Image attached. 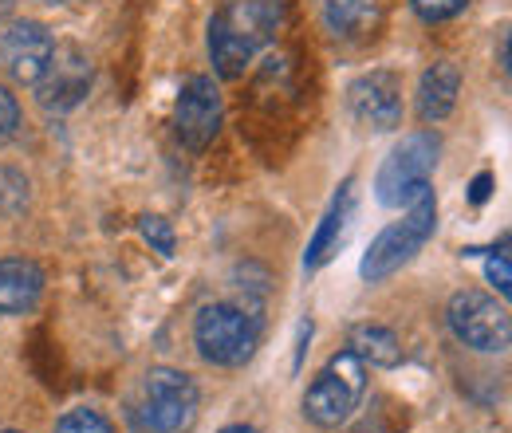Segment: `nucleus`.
Segmentation results:
<instances>
[{"instance_id": "9b49d317", "label": "nucleus", "mask_w": 512, "mask_h": 433, "mask_svg": "<svg viewBox=\"0 0 512 433\" xmlns=\"http://www.w3.org/2000/svg\"><path fill=\"white\" fill-rule=\"evenodd\" d=\"M237 40H245L253 52L276 40L280 24H284V0H225L213 12Z\"/></svg>"}, {"instance_id": "b1692460", "label": "nucleus", "mask_w": 512, "mask_h": 433, "mask_svg": "<svg viewBox=\"0 0 512 433\" xmlns=\"http://www.w3.org/2000/svg\"><path fill=\"white\" fill-rule=\"evenodd\" d=\"M217 433H260L256 426H245V422H237V426H225V430H217Z\"/></svg>"}, {"instance_id": "6e6552de", "label": "nucleus", "mask_w": 512, "mask_h": 433, "mask_svg": "<svg viewBox=\"0 0 512 433\" xmlns=\"http://www.w3.org/2000/svg\"><path fill=\"white\" fill-rule=\"evenodd\" d=\"M347 107L355 115V123L367 130H398L402 126V79L386 67H375L367 75H359L347 87Z\"/></svg>"}, {"instance_id": "6ab92c4d", "label": "nucleus", "mask_w": 512, "mask_h": 433, "mask_svg": "<svg viewBox=\"0 0 512 433\" xmlns=\"http://www.w3.org/2000/svg\"><path fill=\"white\" fill-rule=\"evenodd\" d=\"M56 433H115V430H111V422L99 410L79 406V410H67L64 418L56 422Z\"/></svg>"}, {"instance_id": "f257e3e1", "label": "nucleus", "mask_w": 512, "mask_h": 433, "mask_svg": "<svg viewBox=\"0 0 512 433\" xmlns=\"http://www.w3.org/2000/svg\"><path fill=\"white\" fill-rule=\"evenodd\" d=\"M438 229V197H434V186H426L402 213V221L386 225L383 233L371 241V248L363 252V264H359V276L367 284H379L386 276H394L402 264H410L422 245L434 237Z\"/></svg>"}, {"instance_id": "4468645a", "label": "nucleus", "mask_w": 512, "mask_h": 433, "mask_svg": "<svg viewBox=\"0 0 512 433\" xmlns=\"http://www.w3.org/2000/svg\"><path fill=\"white\" fill-rule=\"evenodd\" d=\"M320 16L331 36L363 40L383 20V0H320Z\"/></svg>"}, {"instance_id": "aec40b11", "label": "nucleus", "mask_w": 512, "mask_h": 433, "mask_svg": "<svg viewBox=\"0 0 512 433\" xmlns=\"http://www.w3.org/2000/svg\"><path fill=\"white\" fill-rule=\"evenodd\" d=\"M485 276H489V284H493L501 296H509V292H512L509 237H501V248H493V252H489V260H485Z\"/></svg>"}, {"instance_id": "393cba45", "label": "nucleus", "mask_w": 512, "mask_h": 433, "mask_svg": "<svg viewBox=\"0 0 512 433\" xmlns=\"http://www.w3.org/2000/svg\"><path fill=\"white\" fill-rule=\"evenodd\" d=\"M4 433H20V430H4Z\"/></svg>"}, {"instance_id": "0eeeda50", "label": "nucleus", "mask_w": 512, "mask_h": 433, "mask_svg": "<svg viewBox=\"0 0 512 433\" xmlns=\"http://www.w3.org/2000/svg\"><path fill=\"white\" fill-rule=\"evenodd\" d=\"M221 115H225V107H221V91H217L213 75H190L174 103V130H178L182 146L205 150L221 130Z\"/></svg>"}, {"instance_id": "39448f33", "label": "nucleus", "mask_w": 512, "mask_h": 433, "mask_svg": "<svg viewBox=\"0 0 512 433\" xmlns=\"http://www.w3.org/2000/svg\"><path fill=\"white\" fill-rule=\"evenodd\" d=\"M449 331L457 335V343H465L469 351H481V355H497V351H509L512 343V319L509 308L497 304L489 292H477V288H461L449 296Z\"/></svg>"}, {"instance_id": "4be33fe9", "label": "nucleus", "mask_w": 512, "mask_h": 433, "mask_svg": "<svg viewBox=\"0 0 512 433\" xmlns=\"http://www.w3.org/2000/svg\"><path fill=\"white\" fill-rule=\"evenodd\" d=\"M16 130H20V103L8 87H0V146L16 138Z\"/></svg>"}, {"instance_id": "20e7f679", "label": "nucleus", "mask_w": 512, "mask_h": 433, "mask_svg": "<svg viewBox=\"0 0 512 433\" xmlns=\"http://www.w3.org/2000/svg\"><path fill=\"white\" fill-rule=\"evenodd\" d=\"M363 386H367V363L351 347L331 355L327 367L316 374V382L304 394V418L316 430H339L355 414Z\"/></svg>"}, {"instance_id": "7ed1b4c3", "label": "nucleus", "mask_w": 512, "mask_h": 433, "mask_svg": "<svg viewBox=\"0 0 512 433\" xmlns=\"http://www.w3.org/2000/svg\"><path fill=\"white\" fill-rule=\"evenodd\" d=\"M193 343L213 367H245L260 347V319L237 304H205L193 319Z\"/></svg>"}, {"instance_id": "2eb2a0df", "label": "nucleus", "mask_w": 512, "mask_h": 433, "mask_svg": "<svg viewBox=\"0 0 512 433\" xmlns=\"http://www.w3.org/2000/svg\"><path fill=\"white\" fill-rule=\"evenodd\" d=\"M457 95H461V71L453 63H434L422 83H418V119L422 123H442L453 115L457 107Z\"/></svg>"}, {"instance_id": "f3484780", "label": "nucleus", "mask_w": 512, "mask_h": 433, "mask_svg": "<svg viewBox=\"0 0 512 433\" xmlns=\"http://www.w3.org/2000/svg\"><path fill=\"white\" fill-rule=\"evenodd\" d=\"M351 351H355L363 363L383 367V371L402 363V343H398V335H394L390 327H379V323L355 327V331H351Z\"/></svg>"}, {"instance_id": "9d476101", "label": "nucleus", "mask_w": 512, "mask_h": 433, "mask_svg": "<svg viewBox=\"0 0 512 433\" xmlns=\"http://www.w3.org/2000/svg\"><path fill=\"white\" fill-rule=\"evenodd\" d=\"M87 87H91V63H87V56L79 48H56L44 79L36 83V99L48 111H71L75 103H83Z\"/></svg>"}, {"instance_id": "f8f14e48", "label": "nucleus", "mask_w": 512, "mask_h": 433, "mask_svg": "<svg viewBox=\"0 0 512 433\" xmlns=\"http://www.w3.org/2000/svg\"><path fill=\"white\" fill-rule=\"evenodd\" d=\"M44 296V268L24 256L0 260V315H28Z\"/></svg>"}, {"instance_id": "423d86ee", "label": "nucleus", "mask_w": 512, "mask_h": 433, "mask_svg": "<svg viewBox=\"0 0 512 433\" xmlns=\"http://www.w3.org/2000/svg\"><path fill=\"white\" fill-rule=\"evenodd\" d=\"M197 382L186 371L154 367L146 374V402H142V426L154 433H186L197 422Z\"/></svg>"}, {"instance_id": "1a4fd4ad", "label": "nucleus", "mask_w": 512, "mask_h": 433, "mask_svg": "<svg viewBox=\"0 0 512 433\" xmlns=\"http://www.w3.org/2000/svg\"><path fill=\"white\" fill-rule=\"evenodd\" d=\"M52 56H56V40L40 20H16L0 40V60L8 75L24 87H36L44 79Z\"/></svg>"}, {"instance_id": "dca6fc26", "label": "nucleus", "mask_w": 512, "mask_h": 433, "mask_svg": "<svg viewBox=\"0 0 512 433\" xmlns=\"http://www.w3.org/2000/svg\"><path fill=\"white\" fill-rule=\"evenodd\" d=\"M253 48L245 44V40H237L217 16L209 20V63H213V71L221 75V79H237V75H245V67L253 63Z\"/></svg>"}, {"instance_id": "412c9836", "label": "nucleus", "mask_w": 512, "mask_h": 433, "mask_svg": "<svg viewBox=\"0 0 512 433\" xmlns=\"http://www.w3.org/2000/svg\"><path fill=\"white\" fill-rule=\"evenodd\" d=\"M410 8L426 20V24H442V20H453L469 8V0H410Z\"/></svg>"}, {"instance_id": "a211bd4d", "label": "nucleus", "mask_w": 512, "mask_h": 433, "mask_svg": "<svg viewBox=\"0 0 512 433\" xmlns=\"http://www.w3.org/2000/svg\"><path fill=\"white\" fill-rule=\"evenodd\" d=\"M138 233H142V241L154 248L158 256H174L178 237H174V229H170V221H166V217H158V213L138 217Z\"/></svg>"}, {"instance_id": "ddd939ff", "label": "nucleus", "mask_w": 512, "mask_h": 433, "mask_svg": "<svg viewBox=\"0 0 512 433\" xmlns=\"http://www.w3.org/2000/svg\"><path fill=\"white\" fill-rule=\"evenodd\" d=\"M351 201H355V182L347 178L343 189L331 197V205H327V213H323L320 229H316V233H312V241H308V252H304V272H320L323 264L331 260V252L339 248L343 225H347V217H351Z\"/></svg>"}, {"instance_id": "f03ea898", "label": "nucleus", "mask_w": 512, "mask_h": 433, "mask_svg": "<svg viewBox=\"0 0 512 433\" xmlns=\"http://www.w3.org/2000/svg\"><path fill=\"white\" fill-rule=\"evenodd\" d=\"M442 138L434 130H414L406 134L383 158L375 174V197L386 209H406L422 189L430 186V174L438 170Z\"/></svg>"}, {"instance_id": "5701e85b", "label": "nucleus", "mask_w": 512, "mask_h": 433, "mask_svg": "<svg viewBox=\"0 0 512 433\" xmlns=\"http://www.w3.org/2000/svg\"><path fill=\"white\" fill-rule=\"evenodd\" d=\"M489 193H493V174H477V178L469 182V201H473V205H485Z\"/></svg>"}]
</instances>
